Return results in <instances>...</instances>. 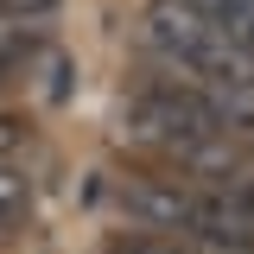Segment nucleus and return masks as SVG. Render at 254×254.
<instances>
[{"label":"nucleus","instance_id":"nucleus-1","mask_svg":"<svg viewBox=\"0 0 254 254\" xmlns=\"http://www.w3.org/2000/svg\"><path fill=\"white\" fill-rule=\"evenodd\" d=\"M210 133H222L216 108L203 102V89L197 83H165V76H153V83H140V89L121 102V140L127 146H146V153H165L178 159L190 153L197 140H210Z\"/></svg>","mask_w":254,"mask_h":254},{"label":"nucleus","instance_id":"nucleus-2","mask_svg":"<svg viewBox=\"0 0 254 254\" xmlns=\"http://www.w3.org/2000/svg\"><path fill=\"white\" fill-rule=\"evenodd\" d=\"M121 203L133 229H159V235H185L190 216H197V190L185 178H159V172H140L121 185Z\"/></svg>","mask_w":254,"mask_h":254},{"label":"nucleus","instance_id":"nucleus-3","mask_svg":"<svg viewBox=\"0 0 254 254\" xmlns=\"http://www.w3.org/2000/svg\"><path fill=\"white\" fill-rule=\"evenodd\" d=\"M32 51H38V19H6L0 13V76H13Z\"/></svg>","mask_w":254,"mask_h":254},{"label":"nucleus","instance_id":"nucleus-4","mask_svg":"<svg viewBox=\"0 0 254 254\" xmlns=\"http://www.w3.org/2000/svg\"><path fill=\"white\" fill-rule=\"evenodd\" d=\"M108 254H185L178 248V235H159V229H127V235H115V248Z\"/></svg>","mask_w":254,"mask_h":254},{"label":"nucleus","instance_id":"nucleus-5","mask_svg":"<svg viewBox=\"0 0 254 254\" xmlns=\"http://www.w3.org/2000/svg\"><path fill=\"white\" fill-rule=\"evenodd\" d=\"M19 146H26V121L19 115H0V159H13Z\"/></svg>","mask_w":254,"mask_h":254},{"label":"nucleus","instance_id":"nucleus-6","mask_svg":"<svg viewBox=\"0 0 254 254\" xmlns=\"http://www.w3.org/2000/svg\"><path fill=\"white\" fill-rule=\"evenodd\" d=\"M51 6H58V0H0V13H6V19H45Z\"/></svg>","mask_w":254,"mask_h":254}]
</instances>
